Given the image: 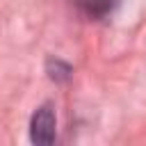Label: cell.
<instances>
[{"mask_svg":"<svg viewBox=\"0 0 146 146\" xmlns=\"http://www.w3.org/2000/svg\"><path fill=\"white\" fill-rule=\"evenodd\" d=\"M119 0H75V5L80 7L82 14H87L89 18H103L107 16Z\"/></svg>","mask_w":146,"mask_h":146,"instance_id":"7a4b0ae2","label":"cell"},{"mask_svg":"<svg viewBox=\"0 0 146 146\" xmlns=\"http://www.w3.org/2000/svg\"><path fill=\"white\" fill-rule=\"evenodd\" d=\"M30 139L34 144H52L55 141V112L50 105H41L30 123Z\"/></svg>","mask_w":146,"mask_h":146,"instance_id":"6da1fadb","label":"cell"}]
</instances>
